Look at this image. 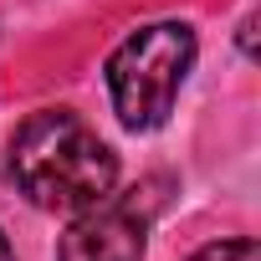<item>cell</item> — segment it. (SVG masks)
Instances as JSON below:
<instances>
[{
	"label": "cell",
	"mask_w": 261,
	"mask_h": 261,
	"mask_svg": "<svg viewBox=\"0 0 261 261\" xmlns=\"http://www.w3.org/2000/svg\"><path fill=\"white\" fill-rule=\"evenodd\" d=\"M11 179L41 210H87L118 190V154L82 113L41 108L11 139Z\"/></svg>",
	"instance_id": "1"
},
{
	"label": "cell",
	"mask_w": 261,
	"mask_h": 261,
	"mask_svg": "<svg viewBox=\"0 0 261 261\" xmlns=\"http://www.w3.org/2000/svg\"><path fill=\"white\" fill-rule=\"evenodd\" d=\"M195 26L190 21H149L123 36L108 57V92L123 128L149 134L174 113V97L195 67Z\"/></svg>",
	"instance_id": "2"
},
{
	"label": "cell",
	"mask_w": 261,
	"mask_h": 261,
	"mask_svg": "<svg viewBox=\"0 0 261 261\" xmlns=\"http://www.w3.org/2000/svg\"><path fill=\"white\" fill-rule=\"evenodd\" d=\"M154 205H139V190L102 195L87 210H72V225L57 241V261H144Z\"/></svg>",
	"instance_id": "3"
},
{
	"label": "cell",
	"mask_w": 261,
	"mask_h": 261,
	"mask_svg": "<svg viewBox=\"0 0 261 261\" xmlns=\"http://www.w3.org/2000/svg\"><path fill=\"white\" fill-rule=\"evenodd\" d=\"M190 261H261V246H256L251 236H241V241H215V246L195 251Z\"/></svg>",
	"instance_id": "4"
},
{
	"label": "cell",
	"mask_w": 261,
	"mask_h": 261,
	"mask_svg": "<svg viewBox=\"0 0 261 261\" xmlns=\"http://www.w3.org/2000/svg\"><path fill=\"white\" fill-rule=\"evenodd\" d=\"M0 261H16V251H11V241H6V230H0Z\"/></svg>",
	"instance_id": "5"
}]
</instances>
